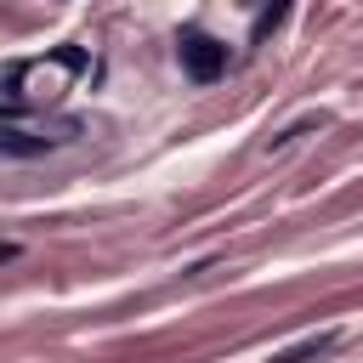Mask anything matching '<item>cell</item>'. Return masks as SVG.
Masks as SVG:
<instances>
[{
	"mask_svg": "<svg viewBox=\"0 0 363 363\" xmlns=\"http://www.w3.org/2000/svg\"><path fill=\"white\" fill-rule=\"evenodd\" d=\"M176 57H182V68H187L199 85L221 79V68H227V45L210 40V34H199V28H187V34L176 40Z\"/></svg>",
	"mask_w": 363,
	"mask_h": 363,
	"instance_id": "7a4b0ae2",
	"label": "cell"
},
{
	"mask_svg": "<svg viewBox=\"0 0 363 363\" xmlns=\"http://www.w3.org/2000/svg\"><path fill=\"white\" fill-rule=\"evenodd\" d=\"M79 68H85V51H74V45H62V51H51V57H34V62H17V74H11L17 85H6V91H11V96H17L23 108H28V102H40V96L51 102V96H57V91H62V85H68V79L79 74Z\"/></svg>",
	"mask_w": 363,
	"mask_h": 363,
	"instance_id": "6da1fadb",
	"label": "cell"
},
{
	"mask_svg": "<svg viewBox=\"0 0 363 363\" xmlns=\"http://www.w3.org/2000/svg\"><path fill=\"white\" fill-rule=\"evenodd\" d=\"M335 346H340V329H318V335H306V340L272 352V363H318V357H329Z\"/></svg>",
	"mask_w": 363,
	"mask_h": 363,
	"instance_id": "3957f363",
	"label": "cell"
},
{
	"mask_svg": "<svg viewBox=\"0 0 363 363\" xmlns=\"http://www.w3.org/2000/svg\"><path fill=\"white\" fill-rule=\"evenodd\" d=\"M278 23H284V6H272V11H261V17H255V34H250V40H267V34L278 28Z\"/></svg>",
	"mask_w": 363,
	"mask_h": 363,
	"instance_id": "277c9868",
	"label": "cell"
}]
</instances>
